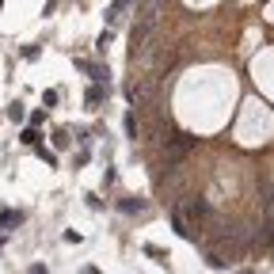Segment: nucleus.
I'll return each mask as SVG.
<instances>
[{
    "mask_svg": "<svg viewBox=\"0 0 274 274\" xmlns=\"http://www.w3.org/2000/svg\"><path fill=\"white\" fill-rule=\"evenodd\" d=\"M8 118L12 122H23V107H19V103H12V107H8Z\"/></svg>",
    "mask_w": 274,
    "mask_h": 274,
    "instance_id": "nucleus-11",
    "label": "nucleus"
},
{
    "mask_svg": "<svg viewBox=\"0 0 274 274\" xmlns=\"http://www.w3.org/2000/svg\"><path fill=\"white\" fill-rule=\"evenodd\" d=\"M236 274H255V270H251V266H244V270H236Z\"/></svg>",
    "mask_w": 274,
    "mask_h": 274,
    "instance_id": "nucleus-16",
    "label": "nucleus"
},
{
    "mask_svg": "<svg viewBox=\"0 0 274 274\" xmlns=\"http://www.w3.org/2000/svg\"><path fill=\"white\" fill-rule=\"evenodd\" d=\"M190 149H194V137H190V133H175V137H168L164 153H168V160H171V164H179L183 156L190 153Z\"/></svg>",
    "mask_w": 274,
    "mask_h": 274,
    "instance_id": "nucleus-2",
    "label": "nucleus"
},
{
    "mask_svg": "<svg viewBox=\"0 0 274 274\" xmlns=\"http://www.w3.org/2000/svg\"><path fill=\"white\" fill-rule=\"evenodd\" d=\"M118 210H122V214H141V210H145V202H141V198H122Z\"/></svg>",
    "mask_w": 274,
    "mask_h": 274,
    "instance_id": "nucleus-5",
    "label": "nucleus"
},
{
    "mask_svg": "<svg viewBox=\"0 0 274 274\" xmlns=\"http://www.w3.org/2000/svg\"><path fill=\"white\" fill-rule=\"evenodd\" d=\"M126 8H129V0H114L111 8H107V31H114V27L126 19Z\"/></svg>",
    "mask_w": 274,
    "mask_h": 274,
    "instance_id": "nucleus-4",
    "label": "nucleus"
},
{
    "mask_svg": "<svg viewBox=\"0 0 274 274\" xmlns=\"http://www.w3.org/2000/svg\"><path fill=\"white\" fill-rule=\"evenodd\" d=\"M23 145H38V133L34 129H23Z\"/></svg>",
    "mask_w": 274,
    "mask_h": 274,
    "instance_id": "nucleus-13",
    "label": "nucleus"
},
{
    "mask_svg": "<svg viewBox=\"0 0 274 274\" xmlns=\"http://www.w3.org/2000/svg\"><path fill=\"white\" fill-rule=\"evenodd\" d=\"M156 19H160V0H137V27H133V53L137 46L149 38V31L156 27Z\"/></svg>",
    "mask_w": 274,
    "mask_h": 274,
    "instance_id": "nucleus-1",
    "label": "nucleus"
},
{
    "mask_svg": "<svg viewBox=\"0 0 274 274\" xmlns=\"http://www.w3.org/2000/svg\"><path fill=\"white\" fill-rule=\"evenodd\" d=\"M80 68H84V73H92V80H107V68L103 65H92V61H77Z\"/></svg>",
    "mask_w": 274,
    "mask_h": 274,
    "instance_id": "nucleus-6",
    "label": "nucleus"
},
{
    "mask_svg": "<svg viewBox=\"0 0 274 274\" xmlns=\"http://www.w3.org/2000/svg\"><path fill=\"white\" fill-rule=\"evenodd\" d=\"M111 38H114V31H103V34H99V42H95V46H99V50H107V46H111Z\"/></svg>",
    "mask_w": 274,
    "mask_h": 274,
    "instance_id": "nucleus-12",
    "label": "nucleus"
},
{
    "mask_svg": "<svg viewBox=\"0 0 274 274\" xmlns=\"http://www.w3.org/2000/svg\"><path fill=\"white\" fill-rule=\"evenodd\" d=\"M27 274H46V266H42V263H34V266H31Z\"/></svg>",
    "mask_w": 274,
    "mask_h": 274,
    "instance_id": "nucleus-14",
    "label": "nucleus"
},
{
    "mask_svg": "<svg viewBox=\"0 0 274 274\" xmlns=\"http://www.w3.org/2000/svg\"><path fill=\"white\" fill-rule=\"evenodd\" d=\"M171 229L179 232V236H183V240H198V229H194V225H190V221H187V217H183V214H179V206H171Z\"/></svg>",
    "mask_w": 274,
    "mask_h": 274,
    "instance_id": "nucleus-3",
    "label": "nucleus"
},
{
    "mask_svg": "<svg viewBox=\"0 0 274 274\" xmlns=\"http://www.w3.org/2000/svg\"><path fill=\"white\" fill-rule=\"evenodd\" d=\"M68 141H73L68 129H57V133H53V145H57V149H68Z\"/></svg>",
    "mask_w": 274,
    "mask_h": 274,
    "instance_id": "nucleus-10",
    "label": "nucleus"
},
{
    "mask_svg": "<svg viewBox=\"0 0 274 274\" xmlns=\"http://www.w3.org/2000/svg\"><path fill=\"white\" fill-rule=\"evenodd\" d=\"M145 255H153L156 263H168V251H164V248H156V244H145Z\"/></svg>",
    "mask_w": 274,
    "mask_h": 274,
    "instance_id": "nucleus-9",
    "label": "nucleus"
},
{
    "mask_svg": "<svg viewBox=\"0 0 274 274\" xmlns=\"http://www.w3.org/2000/svg\"><path fill=\"white\" fill-rule=\"evenodd\" d=\"M84 99H88V107H99V103L107 99V92H103L99 84H92V88H88V95H84Z\"/></svg>",
    "mask_w": 274,
    "mask_h": 274,
    "instance_id": "nucleus-7",
    "label": "nucleus"
},
{
    "mask_svg": "<svg viewBox=\"0 0 274 274\" xmlns=\"http://www.w3.org/2000/svg\"><path fill=\"white\" fill-rule=\"evenodd\" d=\"M23 221V214L19 210H8V214H0V229H12V225H19Z\"/></svg>",
    "mask_w": 274,
    "mask_h": 274,
    "instance_id": "nucleus-8",
    "label": "nucleus"
},
{
    "mask_svg": "<svg viewBox=\"0 0 274 274\" xmlns=\"http://www.w3.org/2000/svg\"><path fill=\"white\" fill-rule=\"evenodd\" d=\"M80 274H99V270H95V266H84V270H80Z\"/></svg>",
    "mask_w": 274,
    "mask_h": 274,
    "instance_id": "nucleus-15",
    "label": "nucleus"
}]
</instances>
